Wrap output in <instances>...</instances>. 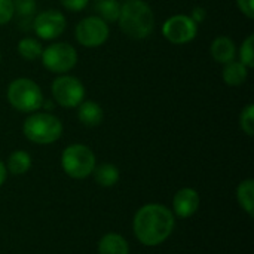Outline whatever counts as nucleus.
I'll list each match as a JSON object with an SVG mask.
<instances>
[{
    "mask_svg": "<svg viewBox=\"0 0 254 254\" xmlns=\"http://www.w3.org/2000/svg\"><path fill=\"white\" fill-rule=\"evenodd\" d=\"M210 49H211V57L214 58V61H217L220 64H228V63L234 61L235 55H237L235 43L226 36L216 37L213 40Z\"/></svg>",
    "mask_w": 254,
    "mask_h": 254,
    "instance_id": "nucleus-12",
    "label": "nucleus"
},
{
    "mask_svg": "<svg viewBox=\"0 0 254 254\" xmlns=\"http://www.w3.org/2000/svg\"><path fill=\"white\" fill-rule=\"evenodd\" d=\"M95 10L106 22H118L121 4L118 0H95Z\"/></svg>",
    "mask_w": 254,
    "mask_h": 254,
    "instance_id": "nucleus-19",
    "label": "nucleus"
},
{
    "mask_svg": "<svg viewBox=\"0 0 254 254\" xmlns=\"http://www.w3.org/2000/svg\"><path fill=\"white\" fill-rule=\"evenodd\" d=\"M24 135L36 144L55 143L63 134L61 121L49 113H33L22 125Z\"/></svg>",
    "mask_w": 254,
    "mask_h": 254,
    "instance_id": "nucleus-3",
    "label": "nucleus"
},
{
    "mask_svg": "<svg viewBox=\"0 0 254 254\" xmlns=\"http://www.w3.org/2000/svg\"><path fill=\"white\" fill-rule=\"evenodd\" d=\"M61 4L70 12H80L88 6L89 0H60Z\"/></svg>",
    "mask_w": 254,
    "mask_h": 254,
    "instance_id": "nucleus-25",
    "label": "nucleus"
},
{
    "mask_svg": "<svg viewBox=\"0 0 254 254\" xmlns=\"http://www.w3.org/2000/svg\"><path fill=\"white\" fill-rule=\"evenodd\" d=\"M196 33L198 24L188 15L170 16L162 25L164 37L174 45H183L193 40L196 37Z\"/></svg>",
    "mask_w": 254,
    "mask_h": 254,
    "instance_id": "nucleus-9",
    "label": "nucleus"
},
{
    "mask_svg": "<svg viewBox=\"0 0 254 254\" xmlns=\"http://www.w3.org/2000/svg\"><path fill=\"white\" fill-rule=\"evenodd\" d=\"M134 234L137 240L147 247L162 244L174 229L173 213L161 204H147L134 216Z\"/></svg>",
    "mask_w": 254,
    "mask_h": 254,
    "instance_id": "nucleus-1",
    "label": "nucleus"
},
{
    "mask_svg": "<svg viewBox=\"0 0 254 254\" xmlns=\"http://www.w3.org/2000/svg\"><path fill=\"white\" fill-rule=\"evenodd\" d=\"M51 91H52L54 100L64 109L77 107L83 101V97H85L83 83L77 77L68 76V74H63L57 77L52 82Z\"/></svg>",
    "mask_w": 254,
    "mask_h": 254,
    "instance_id": "nucleus-7",
    "label": "nucleus"
},
{
    "mask_svg": "<svg viewBox=\"0 0 254 254\" xmlns=\"http://www.w3.org/2000/svg\"><path fill=\"white\" fill-rule=\"evenodd\" d=\"M240 127L249 135L253 137L254 134V104H247L240 116Z\"/></svg>",
    "mask_w": 254,
    "mask_h": 254,
    "instance_id": "nucleus-22",
    "label": "nucleus"
},
{
    "mask_svg": "<svg viewBox=\"0 0 254 254\" xmlns=\"http://www.w3.org/2000/svg\"><path fill=\"white\" fill-rule=\"evenodd\" d=\"M65 18L60 10H45L36 15L33 21L34 33L43 40H52L60 37L65 30Z\"/></svg>",
    "mask_w": 254,
    "mask_h": 254,
    "instance_id": "nucleus-10",
    "label": "nucleus"
},
{
    "mask_svg": "<svg viewBox=\"0 0 254 254\" xmlns=\"http://www.w3.org/2000/svg\"><path fill=\"white\" fill-rule=\"evenodd\" d=\"M98 254H129V247L119 234H107L98 243Z\"/></svg>",
    "mask_w": 254,
    "mask_h": 254,
    "instance_id": "nucleus-14",
    "label": "nucleus"
},
{
    "mask_svg": "<svg viewBox=\"0 0 254 254\" xmlns=\"http://www.w3.org/2000/svg\"><path fill=\"white\" fill-rule=\"evenodd\" d=\"M15 15L12 0H0V25L7 24Z\"/></svg>",
    "mask_w": 254,
    "mask_h": 254,
    "instance_id": "nucleus-24",
    "label": "nucleus"
},
{
    "mask_svg": "<svg viewBox=\"0 0 254 254\" xmlns=\"http://www.w3.org/2000/svg\"><path fill=\"white\" fill-rule=\"evenodd\" d=\"M190 18H192L196 24H201V22H204V19L207 18V10H205L202 6H196V7H193Z\"/></svg>",
    "mask_w": 254,
    "mask_h": 254,
    "instance_id": "nucleus-27",
    "label": "nucleus"
},
{
    "mask_svg": "<svg viewBox=\"0 0 254 254\" xmlns=\"http://www.w3.org/2000/svg\"><path fill=\"white\" fill-rule=\"evenodd\" d=\"M94 179L103 188H112L119 180V170L113 164H101L94 168Z\"/></svg>",
    "mask_w": 254,
    "mask_h": 254,
    "instance_id": "nucleus-16",
    "label": "nucleus"
},
{
    "mask_svg": "<svg viewBox=\"0 0 254 254\" xmlns=\"http://www.w3.org/2000/svg\"><path fill=\"white\" fill-rule=\"evenodd\" d=\"M249 76V68L241 61H231L225 64L223 80L229 86H241Z\"/></svg>",
    "mask_w": 254,
    "mask_h": 254,
    "instance_id": "nucleus-15",
    "label": "nucleus"
},
{
    "mask_svg": "<svg viewBox=\"0 0 254 254\" xmlns=\"http://www.w3.org/2000/svg\"><path fill=\"white\" fill-rule=\"evenodd\" d=\"M198 207H199V195L195 189L190 188L180 189L173 199L174 213L182 219H188L193 216Z\"/></svg>",
    "mask_w": 254,
    "mask_h": 254,
    "instance_id": "nucleus-11",
    "label": "nucleus"
},
{
    "mask_svg": "<svg viewBox=\"0 0 254 254\" xmlns=\"http://www.w3.org/2000/svg\"><path fill=\"white\" fill-rule=\"evenodd\" d=\"M77 118L85 127H97L103 122L104 113L98 103L95 101H82L77 106Z\"/></svg>",
    "mask_w": 254,
    "mask_h": 254,
    "instance_id": "nucleus-13",
    "label": "nucleus"
},
{
    "mask_svg": "<svg viewBox=\"0 0 254 254\" xmlns=\"http://www.w3.org/2000/svg\"><path fill=\"white\" fill-rule=\"evenodd\" d=\"M61 165L67 176L80 180L92 174L95 168V155L88 146L70 144L63 152Z\"/></svg>",
    "mask_w": 254,
    "mask_h": 254,
    "instance_id": "nucleus-5",
    "label": "nucleus"
},
{
    "mask_svg": "<svg viewBox=\"0 0 254 254\" xmlns=\"http://www.w3.org/2000/svg\"><path fill=\"white\" fill-rule=\"evenodd\" d=\"M43 46L33 37H24L18 42V52L27 61H34L42 55Z\"/></svg>",
    "mask_w": 254,
    "mask_h": 254,
    "instance_id": "nucleus-20",
    "label": "nucleus"
},
{
    "mask_svg": "<svg viewBox=\"0 0 254 254\" xmlns=\"http://www.w3.org/2000/svg\"><path fill=\"white\" fill-rule=\"evenodd\" d=\"M4 180H6V168H4V164L0 161V186L3 185Z\"/></svg>",
    "mask_w": 254,
    "mask_h": 254,
    "instance_id": "nucleus-28",
    "label": "nucleus"
},
{
    "mask_svg": "<svg viewBox=\"0 0 254 254\" xmlns=\"http://www.w3.org/2000/svg\"><path fill=\"white\" fill-rule=\"evenodd\" d=\"M31 167V156L24 152V150H15L13 153H10L9 159H7V170L15 174V176H21L25 174Z\"/></svg>",
    "mask_w": 254,
    "mask_h": 254,
    "instance_id": "nucleus-18",
    "label": "nucleus"
},
{
    "mask_svg": "<svg viewBox=\"0 0 254 254\" xmlns=\"http://www.w3.org/2000/svg\"><path fill=\"white\" fill-rule=\"evenodd\" d=\"M240 10L250 19L254 18V0H237Z\"/></svg>",
    "mask_w": 254,
    "mask_h": 254,
    "instance_id": "nucleus-26",
    "label": "nucleus"
},
{
    "mask_svg": "<svg viewBox=\"0 0 254 254\" xmlns=\"http://www.w3.org/2000/svg\"><path fill=\"white\" fill-rule=\"evenodd\" d=\"M237 198L243 210L253 217L254 214V182L252 179L240 183L237 189Z\"/></svg>",
    "mask_w": 254,
    "mask_h": 254,
    "instance_id": "nucleus-17",
    "label": "nucleus"
},
{
    "mask_svg": "<svg viewBox=\"0 0 254 254\" xmlns=\"http://www.w3.org/2000/svg\"><path fill=\"white\" fill-rule=\"evenodd\" d=\"M42 63L43 65L57 74H65L70 71L77 63L76 49L65 42H57L49 45L42 51Z\"/></svg>",
    "mask_w": 254,
    "mask_h": 254,
    "instance_id": "nucleus-6",
    "label": "nucleus"
},
{
    "mask_svg": "<svg viewBox=\"0 0 254 254\" xmlns=\"http://www.w3.org/2000/svg\"><path fill=\"white\" fill-rule=\"evenodd\" d=\"M119 28L131 39H146L155 30V15L144 0H127L121 6Z\"/></svg>",
    "mask_w": 254,
    "mask_h": 254,
    "instance_id": "nucleus-2",
    "label": "nucleus"
},
{
    "mask_svg": "<svg viewBox=\"0 0 254 254\" xmlns=\"http://www.w3.org/2000/svg\"><path fill=\"white\" fill-rule=\"evenodd\" d=\"M240 60L241 63L247 67L252 68L254 67V36L250 34L241 45L240 48Z\"/></svg>",
    "mask_w": 254,
    "mask_h": 254,
    "instance_id": "nucleus-21",
    "label": "nucleus"
},
{
    "mask_svg": "<svg viewBox=\"0 0 254 254\" xmlns=\"http://www.w3.org/2000/svg\"><path fill=\"white\" fill-rule=\"evenodd\" d=\"M109 25L100 16H86L74 28L76 40L85 48H97L109 39Z\"/></svg>",
    "mask_w": 254,
    "mask_h": 254,
    "instance_id": "nucleus-8",
    "label": "nucleus"
},
{
    "mask_svg": "<svg viewBox=\"0 0 254 254\" xmlns=\"http://www.w3.org/2000/svg\"><path fill=\"white\" fill-rule=\"evenodd\" d=\"M15 13L24 18L31 16L36 12V0H12Z\"/></svg>",
    "mask_w": 254,
    "mask_h": 254,
    "instance_id": "nucleus-23",
    "label": "nucleus"
},
{
    "mask_svg": "<svg viewBox=\"0 0 254 254\" xmlns=\"http://www.w3.org/2000/svg\"><path fill=\"white\" fill-rule=\"evenodd\" d=\"M7 100L13 109L22 113H33L42 107L43 94L34 80L27 77H19L9 83Z\"/></svg>",
    "mask_w": 254,
    "mask_h": 254,
    "instance_id": "nucleus-4",
    "label": "nucleus"
}]
</instances>
